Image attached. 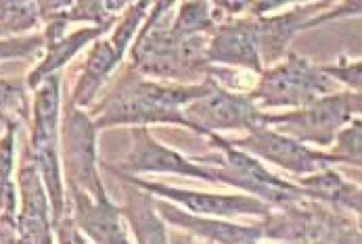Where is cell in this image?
<instances>
[{
	"label": "cell",
	"instance_id": "22",
	"mask_svg": "<svg viewBox=\"0 0 362 244\" xmlns=\"http://www.w3.org/2000/svg\"><path fill=\"white\" fill-rule=\"evenodd\" d=\"M174 244H191V243H185V240H176Z\"/></svg>",
	"mask_w": 362,
	"mask_h": 244
},
{
	"label": "cell",
	"instance_id": "16",
	"mask_svg": "<svg viewBox=\"0 0 362 244\" xmlns=\"http://www.w3.org/2000/svg\"><path fill=\"white\" fill-rule=\"evenodd\" d=\"M93 36H97V32H80V34H76V36H71V38H67V40H63V42H57L51 50V56L47 59V63L34 73V78H32V84H36L38 80H42V75H47V73H51L54 71L57 67H61L76 50L82 47V42H86L88 38H93Z\"/></svg>",
	"mask_w": 362,
	"mask_h": 244
},
{
	"label": "cell",
	"instance_id": "21",
	"mask_svg": "<svg viewBox=\"0 0 362 244\" xmlns=\"http://www.w3.org/2000/svg\"><path fill=\"white\" fill-rule=\"evenodd\" d=\"M61 244H84V240L76 234L74 228L65 226V228L61 230Z\"/></svg>",
	"mask_w": 362,
	"mask_h": 244
},
{
	"label": "cell",
	"instance_id": "10",
	"mask_svg": "<svg viewBox=\"0 0 362 244\" xmlns=\"http://www.w3.org/2000/svg\"><path fill=\"white\" fill-rule=\"evenodd\" d=\"M80 224L99 244H128L122 234L117 213L105 196L97 202L80 200Z\"/></svg>",
	"mask_w": 362,
	"mask_h": 244
},
{
	"label": "cell",
	"instance_id": "14",
	"mask_svg": "<svg viewBox=\"0 0 362 244\" xmlns=\"http://www.w3.org/2000/svg\"><path fill=\"white\" fill-rule=\"evenodd\" d=\"M130 219L134 224V232L141 244H165V232L161 224L156 219L151 205L147 198L134 200V207L130 211Z\"/></svg>",
	"mask_w": 362,
	"mask_h": 244
},
{
	"label": "cell",
	"instance_id": "7",
	"mask_svg": "<svg viewBox=\"0 0 362 244\" xmlns=\"http://www.w3.org/2000/svg\"><path fill=\"white\" fill-rule=\"evenodd\" d=\"M247 147L252 148L254 152H258L266 159H272L293 171H310L318 165V161H325L322 157L310 152L308 148L300 147L287 138L268 134V132H256L252 140L245 142Z\"/></svg>",
	"mask_w": 362,
	"mask_h": 244
},
{
	"label": "cell",
	"instance_id": "19",
	"mask_svg": "<svg viewBox=\"0 0 362 244\" xmlns=\"http://www.w3.org/2000/svg\"><path fill=\"white\" fill-rule=\"evenodd\" d=\"M13 132L6 134V138L0 145V184L8 182V173H11V159H13Z\"/></svg>",
	"mask_w": 362,
	"mask_h": 244
},
{
	"label": "cell",
	"instance_id": "11",
	"mask_svg": "<svg viewBox=\"0 0 362 244\" xmlns=\"http://www.w3.org/2000/svg\"><path fill=\"white\" fill-rule=\"evenodd\" d=\"M209 56L228 63H245L258 67L256 61V30L247 25L226 28L214 42Z\"/></svg>",
	"mask_w": 362,
	"mask_h": 244
},
{
	"label": "cell",
	"instance_id": "18",
	"mask_svg": "<svg viewBox=\"0 0 362 244\" xmlns=\"http://www.w3.org/2000/svg\"><path fill=\"white\" fill-rule=\"evenodd\" d=\"M204 23H206V6L204 4H189V6H185L182 15L178 19V28L187 30V32L197 30Z\"/></svg>",
	"mask_w": 362,
	"mask_h": 244
},
{
	"label": "cell",
	"instance_id": "1",
	"mask_svg": "<svg viewBox=\"0 0 362 244\" xmlns=\"http://www.w3.org/2000/svg\"><path fill=\"white\" fill-rule=\"evenodd\" d=\"M191 92L163 90L151 84H134L119 90L109 100L101 123H128V121H163L178 119L176 104L189 100Z\"/></svg>",
	"mask_w": 362,
	"mask_h": 244
},
{
	"label": "cell",
	"instance_id": "8",
	"mask_svg": "<svg viewBox=\"0 0 362 244\" xmlns=\"http://www.w3.org/2000/svg\"><path fill=\"white\" fill-rule=\"evenodd\" d=\"M147 188L172 196L197 213H211V215H233V213H250V211L264 213V207L259 202L243 198V196L197 195V193H180V190H170V188H159V186H147Z\"/></svg>",
	"mask_w": 362,
	"mask_h": 244
},
{
	"label": "cell",
	"instance_id": "13",
	"mask_svg": "<svg viewBox=\"0 0 362 244\" xmlns=\"http://www.w3.org/2000/svg\"><path fill=\"white\" fill-rule=\"evenodd\" d=\"M168 217H172V221H185L187 226H195V230H199L202 234L211 236L214 240H220L224 244H256L259 232L258 230H245L239 226H228V224H218V221H195L189 217H178L172 213V209H163Z\"/></svg>",
	"mask_w": 362,
	"mask_h": 244
},
{
	"label": "cell",
	"instance_id": "5",
	"mask_svg": "<svg viewBox=\"0 0 362 244\" xmlns=\"http://www.w3.org/2000/svg\"><path fill=\"white\" fill-rule=\"evenodd\" d=\"M23 213H21V244H51L47 219V200L34 171H23Z\"/></svg>",
	"mask_w": 362,
	"mask_h": 244
},
{
	"label": "cell",
	"instance_id": "6",
	"mask_svg": "<svg viewBox=\"0 0 362 244\" xmlns=\"http://www.w3.org/2000/svg\"><path fill=\"white\" fill-rule=\"evenodd\" d=\"M314 88H318L316 75L308 71L304 63H291L268 75L259 92L270 102H300L310 98Z\"/></svg>",
	"mask_w": 362,
	"mask_h": 244
},
{
	"label": "cell",
	"instance_id": "2",
	"mask_svg": "<svg viewBox=\"0 0 362 244\" xmlns=\"http://www.w3.org/2000/svg\"><path fill=\"white\" fill-rule=\"evenodd\" d=\"M67 159L74 173V180L82 184L86 190L95 193L97 200L103 198L99 180L95 176V147H93V128L88 121L76 113L69 121L67 132Z\"/></svg>",
	"mask_w": 362,
	"mask_h": 244
},
{
	"label": "cell",
	"instance_id": "20",
	"mask_svg": "<svg viewBox=\"0 0 362 244\" xmlns=\"http://www.w3.org/2000/svg\"><path fill=\"white\" fill-rule=\"evenodd\" d=\"M21 98V92L17 88H13L6 82H0V111H6L11 106H15Z\"/></svg>",
	"mask_w": 362,
	"mask_h": 244
},
{
	"label": "cell",
	"instance_id": "12",
	"mask_svg": "<svg viewBox=\"0 0 362 244\" xmlns=\"http://www.w3.org/2000/svg\"><path fill=\"white\" fill-rule=\"evenodd\" d=\"M348 113H350V109L346 106L344 98H327V100L318 102L306 115H300L298 119H302V123L310 132V136L320 140L322 132H327V134L333 132V128H337L346 119Z\"/></svg>",
	"mask_w": 362,
	"mask_h": 244
},
{
	"label": "cell",
	"instance_id": "3",
	"mask_svg": "<svg viewBox=\"0 0 362 244\" xmlns=\"http://www.w3.org/2000/svg\"><path fill=\"white\" fill-rule=\"evenodd\" d=\"M254 117V109L241 100L222 92L209 94L189 109V119L204 128H241Z\"/></svg>",
	"mask_w": 362,
	"mask_h": 244
},
{
	"label": "cell",
	"instance_id": "17",
	"mask_svg": "<svg viewBox=\"0 0 362 244\" xmlns=\"http://www.w3.org/2000/svg\"><path fill=\"white\" fill-rule=\"evenodd\" d=\"M308 186H312L316 193H320L322 196H331V198H337V200H350L354 202V195L337 176H322V178H314L308 182Z\"/></svg>",
	"mask_w": 362,
	"mask_h": 244
},
{
	"label": "cell",
	"instance_id": "4",
	"mask_svg": "<svg viewBox=\"0 0 362 244\" xmlns=\"http://www.w3.org/2000/svg\"><path fill=\"white\" fill-rule=\"evenodd\" d=\"M57 106H59V82L52 78L36 98V132L34 148L42 169L57 167L54 150V126H57Z\"/></svg>",
	"mask_w": 362,
	"mask_h": 244
},
{
	"label": "cell",
	"instance_id": "15",
	"mask_svg": "<svg viewBox=\"0 0 362 244\" xmlns=\"http://www.w3.org/2000/svg\"><path fill=\"white\" fill-rule=\"evenodd\" d=\"M117 56L119 54L115 52V49L109 42L97 44L95 52L90 54V61H88V67H86V75H84V86L88 84V88H86V100L95 92V88L99 86V82L107 75V71L113 67V63H115Z\"/></svg>",
	"mask_w": 362,
	"mask_h": 244
},
{
	"label": "cell",
	"instance_id": "9",
	"mask_svg": "<svg viewBox=\"0 0 362 244\" xmlns=\"http://www.w3.org/2000/svg\"><path fill=\"white\" fill-rule=\"evenodd\" d=\"M130 167L132 169H147V171H178V173H189V176H202L207 180H214L218 176V173L202 169V167H193L191 163L180 159L176 152L159 147L147 138L134 150Z\"/></svg>",
	"mask_w": 362,
	"mask_h": 244
}]
</instances>
